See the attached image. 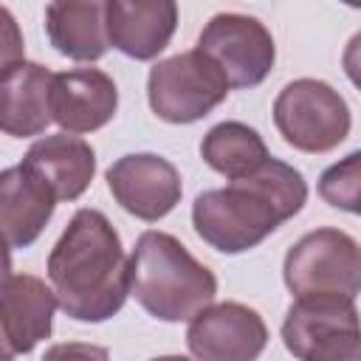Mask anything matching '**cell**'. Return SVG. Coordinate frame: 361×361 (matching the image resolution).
<instances>
[{
	"label": "cell",
	"instance_id": "cell-1",
	"mask_svg": "<svg viewBox=\"0 0 361 361\" xmlns=\"http://www.w3.org/2000/svg\"><path fill=\"white\" fill-rule=\"evenodd\" d=\"M59 307L76 322H107L130 293V259L99 209H79L48 254Z\"/></svg>",
	"mask_w": 361,
	"mask_h": 361
},
{
	"label": "cell",
	"instance_id": "cell-17",
	"mask_svg": "<svg viewBox=\"0 0 361 361\" xmlns=\"http://www.w3.org/2000/svg\"><path fill=\"white\" fill-rule=\"evenodd\" d=\"M45 31L51 45L76 62L104 56L110 39L104 25V3L99 0H54L45 6Z\"/></svg>",
	"mask_w": 361,
	"mask_h": 361
},
{
	"label": "cell",
	"instance_id": "cell-6",
	"mask_svg": "<svg viewBox=\"0 0 361 361\" xmlns=\"http://www.w3.org/2000/svg\"><path fill=\"white\" fill-rule=\"evenodd\" d=\"M279 135L299 152H330L350 135V107L344 96L322 79H296L274 102Z\"/></svg>",
	"mask_w": 361,
	"mask_h": 361
},
{
	"label": "cell",
	"instance_id": "cell-16",
	"mask_svg": "<svg viewBox=\"0 0 361 361\" xmlns=\"http://www.w3.org/2000/svg\"><path fill=\"white\" fill-rule=\"evenodd\" d=\"M51 189L59 200H76L85 195L96 175V152L93 147L68 133L45 135L34 141L23 158Z\"/></svg>",
	"mask_w": 361,
	"mask_h": 361
},
{
	"label": "cell",
	"instance_id": "cell-3",
	"mask_svg": "<svg viewBox=\"0 0 361 361\" xmlns=\"http://www.w3.org/2000/svg\"><path fill=\"white\" fill-rule=\"evenodd\" d=\"M130 293L161 322H192L217 296L214 274L166 231H144L130 257Z\"/></svg>",
	"mask_w": 361,
	"mask_h": 361
},
{
	"label": "cell",
	"instance_id": "cell-21",
	"mask_svg": "<svg viewBox=\"0 0 361 361\" xmlns=\"http://www.w3.org/2000/svg\"><path fill=\"white\" fill-rule=\"evenodd\" d=\"M341 65H344L347 79L361 90V31L350 37V42L344 48V56H341Z\"/></svg>",
	"mask_w": 361,
	"mask_h": 361
},
{
	"label": "cell",
	"instance_id": "cell-22",
	"mask_svg": "<svg viewBox=\"0 0 361 361\" xmlns=\"http://www.w3.org/2000/svg\"><path fill=\"white\" fill-rule=\"evenodd\" d=\"M152 361H189V358H183V355H158Z\"/></svg>",
	"mask_w": 361,
	"mask_h": 361
},
{
	"label": "cell",
	"instance_id": "cell-2",
	"mask_svg": "<svg viewBox=\"0 0 361 361\" xmlns=\"http://www.w3.org/2000/svg\"><path fill=\"white\" fill-rule=\"evenodd\" d=\"M305 203L307 183L302 172L279 158H268L254 175L200 192L192 203V226L214 251L243 254L299 214Z\"/></svg>",
	"mask_w": 361,
	"mask_h": 361
},
{
	"label": "cell",
	"instance_id": "cell-5",
	"mask_svg": "<svg viewBox=\"0 0 361 361\" xmlns=\"http://www.w3.org/2000/svg\"><path fill=\"white\" fill-rule=\"evenodd\" d=\"M288 290L302 296H347L361 293V245L341 228H316L299 237L282 265Z\"/></svg>",
	"mask_w": 361,
	"mask_h": 361
},
{
	"label": "cell",
	"instance_id": "cell-9",
	"mask_svg": "<svg viewBox=\"0 0 361 361\" xmlns=\"http://www.w3.org/2000/svg\"><path fill=\"white\" fill-rule=\"evenodd\" d=\"M186 344L197 361H257L268 344V327L254 307L220 302L189 322Z\"/></svg>",
	"mask_w": 361,
	"mask_h": 361
},
{
	"label": "cell",
	"instance_id": "cell-15",
	"mask_svg": "<svg viewBox=\"0 0 361 361\" xmlns=\"http://www.w3.org/2000/svg\"><path fill=\"white\" fill-rule=\"evenodd\" d=\"M54 189L28 166L17 164L0 175V223L8 248L31 245L56 209Z\"/></svg>",
	"mask_w": 361,
	"mask_h": 361
},
{
	"label": "cell",
	"instance_id": "cell-13",
	"mask_svg": "<svg viewBox=\"0 0 361 361\" xmlns=\"http://www.w3.org/2000/svg\"><path fill=\"white\" fill-rule=\"evenodd\" d=\"M118 107L116 82L99 68H73L54 73L51 116L65 133H93L104 127Z\"/></svg>",
	"mask_w": 361,
	"mask_h": 361
},
{
	"label": "cell",
	"instance_id": "cell-11",
	"mask_svg": "<svg viewBox=\"0 0 361 361\" xmlns=\"http://www.w3.org/2000/svg\"><path fill=\"white\" fill-rule=\"evenodd\" d=\"M107 39L130 59H155L178 28V6L172 0H107Z\"/></svg>",
	"mask_w": 361,
	"mask_h": 361
},
{
	"label": "cell",
	"instance_id": "cell-12",
	"mask_svg": "<svg viewBox=\"0 0 361 361\" xmlns=\"http://www.w3.org/2000/svg\"><path fill=\"white\" fill-rule=\"evenodd\" d=\"M59 299L39 276L6 274L3 279V347L6 361L31 353L51 336Z\"/></svg>",
	"mask_w": 361,
	"mask_h": 361
},
{
	"label": "cell",
	"instance_id": "cell-14",
	"mask_svg": "<svg viewBox=\"0 0 361 361\" xmlns=\"http://www.w3.org/2000/svg\"><path fill=\"white\" fill-rule=\"evenodd\" d=\"M51 82L54 73L39 62L17 59L3 65L0 73V127L6 135L31 138L45 133L54 121L51 116Z\"/></svg>",
	"mask_w": 361,
	"mask_h": 361
},
{
	"label": "cell",
	"instance_id": "cell-10",
	"mask_svg": "<svg viewBox=\"0 0 361 361\" xmlns=\"http://www.w3.org/2000/svg\"><path fill=\"white\" fill-rule=\"evenodd\" d=\"M107 186L124 212L147 223L166 217L183 192L178 169L155 152L121 155L107 169Z\"/></svg>",
	"mask_w": 361,
	"mask_h": 361
},
{
	"label": "cell",
	"instance_id": "cell-8",
	"mask_svg": "<svg viewBox=\"0 0 361 361\" xmlns=\"http://www.w3.org/2000/svg\"><path fill=\"white\" fill-rule=\"evenodd\" d=\"M197 51L223 71L231 87H257L276 59L271 31L257 17L237 11L214 14L197 37Z\"/></svg>",
	"mask_w": 361,
	"mask_h": 361
},
{
	"label": "cell",
	"instance_id": "cell-19",
	"mask_svg": "<svg viewBox=\"0 0 361 361\" xmlns=\"http://www.w3.org/2000/svg\"><path fill=\"white\" fill-rule=\"evenodd\" d=\"M319 195L333 209L361 214V149L327 166L319 178Z\"/></svg>",
	"mask_w": 361,
	"mask_h": 361
},
{
	"label": "cell",
	"instance_id": "cell-18",
	"mask_svg": "<svg viewBox=\"0 0 361 361\" xmlns=\"http://www.w3.org/2000/svg\"><path fill=\"white\" fill-rule=\"evenodd\" d=\"M200 155L214 172L226 175L228 180L254 175L271 158L262 135L243 121L214 124L200 141Z\"/></svg>",
	"mask_w": 361,
	"mask_h": 361
},
{
	"label": "cell",
	"instance_id": "cell-7",
	"mask_svg": "<svg viewBox=\"0 0 361 361\" xmlns=\"http://www.w3.org/2000/svg\"><path fill=\"white\" fill-rule=\"evenodd\" d=\"M228 87L223 71L195 48L152 65L147 99L158 118L169 124H192L209 116L228 96Z\"/></svg>",
	"mask_w": 361,
	"mask_h": 361
},
{
	"label": "cell",
	"instance_id": "cell-20",
	"mask_svg": "<svg viewBox=\"0 0 361 361\" xmlns=\"http://www.w3.org/2000/svg\"><path fill=\"white\" fill-rule=\"evenodd\" d=\"M42 361H110V353L87 341H62L45 350Z\"/></svg>",
	"mask_w": 361,
	"mask_h": 361
},
{
	"label": "cell",
	"instance_id": "cell-4",
	"mask_svg": "<svg viewBox=\"0 0 361 361\" xmlns=\"http://www.w3.org/2000/svg\"><path fill=\"white\" fill-rule=\"evenodd\" d=\"M282 341L299 361H361V316L347 296H302L282 322Z\"/></svg>",
	"mask_w": 361,
	"mask_h": 361
}]
</instances>
